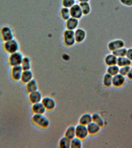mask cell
<instances>
[{
	"instance_id": "cell-1",
	"label": "cell",
	"mask_w": 132,
	"mask_h": 148,
	"mask_svg": "<svg viewBox=\"0 0 132 148\" xmlns=\"http://www.w3.org/2000/svg\"><path fill=\"white\" fill-rule=\"evenodd\" d=\"M32 121L38 127L42 128H47L50 125L49 120L44 114H34Z\"/></svg>"
},
{
	"instance_id": "cell-2",
	"label": "cell",
	"mask_w": 132,
	"mask_h": 148,
	"mask_svg": "<svg viewBox=\"0 0 132 148\" xmlns=\"http://www.w3.org/2000/svg\"><path fill=\"white\" fill-rule=\"evenodd\" d=\"M64 42L66 46H73L75 42V32L73 30L67 29L63 34Z\"/></svg>"
},
{
	"instance_id": "cell-3",
	"label": "cell",
	"mask_w": 132,
	"mask_h": 148,
	"mask_svg": "<svg viewBox=\"0 0 132 148\" xmlns=\"http://www.w3.org/2000/svg\"><path fill=\"white\" fill-rule=\"evenodd\" d=\"M76 136L83 140L85 139L89 135L87 126L78 123L75 126Z\"/></svg>"
},
{
	"instance_id": "cell-4",
	"label": "cell",
	"mask_w": 132,
	"mask_h": 148,
	"mask_svg": "<svg viewBox=\"0 0 132 148\" xmlns=\"http://www.w3.org/2000/svg\"><path fill=\"white\" fill-rule=\"evenodd\" d=\"M44 106H45L46 110H52L55 108L56 102L55 100L52 97H45L42 98L41 100Z\"/></svg>"
},
{
	"instance_id": "cell-5",
	"label": "cell",
	"mask_w": 132,
	"mask_h": 148,
	"mask_svg": "<svg viewBox=\"0 0 132 148\" xmlns=\"http://www.w3.org/2000/svg\"><path fill=\"white\" fill-rule=\"evenodd\" d=\"M71 17L79 19L83 15L82 9L79 4H75L69 9Z\"/></svg>"
},
{
	"instance_id": "cell-6",
	"label": "cell",
	"mask_w": 132,
	"mask_h": 148,
	"mask_svg": "<svg viewBox=\"0 0 132 148\" xmlns=\"http://www.w3.org/2000/svg\"><path fill=\"white\" fill-rule=\"evenodd\" d=\"M125 44L121 39H116L110 42L108 45V47L111 51L118 49L124 47Z\"/></svg>"
},
{
	"instance_id": "cell-7",
	"label": "cell",
	"mask_w": 132,
	"mask_h": 148,
	"mask_svg": "<svg viewBox=\"0 0 132 148\" xmlns=\"http://www.w3.org/2000/svg\"><path fill=\"white\" fill-rule=\"evenodd\" d=\"M42 98L41 93L38 90L30 93L29 95V100L32 104L41 102Z\"/></svg>"
},
{
	"instance_id": "cell-8",
	"label": "cell",
	"mask_w": 132,
	"mask_h": 148,
	"mask_svg": "<svg viewBox=\"0 0 132 148\" xmlns=\"http://www.w3.org/2000/svg\"><path fill=\"white\" fill-rule=\"evenodd\" d=\"M32 110L34 114H44L46 111L41 102L32 104Z\"/></svg>"
},
{
	"instance_id": "cell-9",
	"label": "cell",
	"mask_w": 132,
	"mask_h": 148,
	"mask_svg": "<svg viewBox=\"0 0 132 148\" xmlns=\"http://www.w3.org/2000/svg\"><path fill=\"white\" fill-rule=\"evenodd\" d=\"M21 54L16 53L12 55L10 58V62L11 65L14 66L21 65L23 60Z\"/></svg>"
},
{
	"instance_id": "cell-10",
	"label": "cell",
	"mask_w": 132,
	"mask_h": 148,
	"mask_svg": "<svg viewBox=\"0 0 132 148\" xmlns=\"http://www.w3.org/2000/svg\"><path fill=\"white\" fill-rule=\"evenodd\" d=\"M125 81L124 76L118 73L112 77V84L114 86H121L124 84Z\"/></svg>"
},
{
	"instance_id": "cell-11",
	"label": "cell",
	"mask_w": 132,
	"mask_h": 148,
	"mask_svg": "<svg viewBox=\"0 0 132 148\" xmlns=\"http://www.w3.org/2000/svg\"><path fill=\"white\" fill-rule=\"evenodd\" d=\"M23 69L21 65L14 66L12 70V77L15 80L18 81L21 79Z\"/></svg>"
},
{
	"instance_id": "cell-12",
	"label": "cell",
	"mask_w": 132,
	"mask_h": 148,
	"mask_svg": "<svg viewBox=\"0 0 132 148\" xmlns=\"http://www.w3.org/2000/svg\"><path fill=\"white\" fill-rule=\"evenodd\" d=\"M87 126L89 135H94L97 134L100 130L101 127L96 123L92 121Z\"/></svg>"
},
{
	"instance_id": "cell-13",
	"label": "cell",
	"mask_w": 132,
	"mask_h": 148,
	"mask_svg": "<svg viewBox=\"0 0 132 148\" xmlns=\"http://www.w3.org/2000/svg\"><path fill=\"white\" fill-rule=\"evenodd\" d=\"M92 121V116L89 113H84L79 119V123L87 126Z\"/></svg>"
},
{
	"instance_id": "cell-14",
	"label": "cell",
	"mask_w": 132,
	"mask_h": 148,
	"mask_svg": "<svg viewBox=\"0 0 132 148\" xmlns=\"http://www.w3.org/2000/svg\"><path fill=\"white\" fill-rule=\"evenodd\" d=\"M33 75L30 70H23L21 80L23 83L26 84L33 79Z\"/></svg>"
},
{
	"instance_id": "cell-15",
	"label": "cell",
	"mask_w": 132,
	"mask_h": 148,
	"mask_svg": "<svg viewBox=\"0 0 132 148\" xmlns=\"http://www.w3.org/2000/svg\"><path fill=\"white\" fill-rule=\"evenodd\" d=\"M78 24V19L71 17L66 22V27L67 29L74 31L77 27Z\"/></svg>"
},
{
	"instance_id": "cell-16",
	"label": "cell",
	"mask_w": 132,
	"mask_h": 148,
	"mask_svg": "<svg viewBox=\"0 0 132 148\" xmlns=\"http://www.w3.org/2000/svg\"><path fill=\"white\" fill-rule=\"evenodd\" d=\"M85 32L82 29H78L75 32V41L78 43L83 42L85 39Z\"/></svg>"
},
{
	"instance_id": "cell-17",
	"label": "cell",
	"mask_w": 132,
	"mask_h": 148,
	"mask_svg": "<svg viewBox=\"0 0 132 148\" xmlns=\"http://www.w3.org/2000/svg\"><path fill=\"white\" fill-rule=\"evenodd\" d=\"M26 89L27 91L29 93L38 90V84L37 81L34 79L26 83Z\"/></svg>"
},
{
	"instance_id": "cell-18",
	"label": "cell",
	"mask_w": 132,
	"mask_h": 148,
	"mask_svg": "<svg viewBox=\"0 0 132 148\" xmlns=\"http://www.w3.org/2000/svg\"><path fill=\"white\" fill-rule=\"evenodd\" d=\"M118 57L113 54H109L105 57V62L108 66L117 64Z\"/></svg>"
},
{
	"instance_id": "cell-19",
	"label": "cell",
	"mask_w": 132,
	"mask_h": 148,
	"mask_svg": "<svg viewBox=\"0 0 132 148\" xmlns=\"http://www.w3.org/2000/svg\"><path fill=\"white\" fill-rule=\"evenodd\" d=\"M131 62L126 56L120 57L118 58L117 65L119 67L130 66L131 64Z\"/></svg>"
},
{
	"instance_id": "cell-20",
	"label": "cell",
	"mask_w": 132,
	"mask_h": 148,
	"mask_svg": "<svg viewBox=\"0 0 132 148\" xmlns=\"http://www.w3.org/2000/svg\"><path fill=\"white\" fill-rule=\"evenodd\" d=\"M65 136L70 140L75 137L76 132H75V126L74 125L69 126L65 131Z\"/></svg>"
},
{
	"instance_id": "cell-21",
	"label": "cell",
	"mask_w": 132,
	"mask_h": 148,
	"mask_svg": "<svg viewBox=\"0 0 132 148\" xmlns=\"http://www.w3.org/2000/svg\"><path fill=\"white\" fill-rule=\"evenodd\" d=\"M58 145L60 148H70L71 140L65 136H63L59 140Z\"/></svg>"
},
{
	"instance_id": "cell-22",
	"label": "cell",
	"mask_w": 132,
	"mask_h": 148,
	"mask_svg": "<svg viewBox=\"0 0 132 148\" xmlns=\"http://www.w3.org/2000/svg\"><path fill=\"white\" fill-rule=\"evenodd\" d=\"M6 48L7 50L10 53H14L17 50L18 45L14 40H9L6 45Z\"/></svg>"
},
{
	"instance_id": "cell-23",
	"label": "cell",
	"mask_w": 132,
	"mask_h": 148,
	"mask_svg": "<svg viewBox=\"0 0 132 148\" xmlns=\"http://www.w3.org/2000/svg\"><path fill=\"white\" fill-rule=\"evenodd\" d=\"M82 145V140L76 136L71 140L70 148H81Z\"/></svg>"
},
{
	"instance_id": "cell-24",
	"label": "cell",
	"mask_w": 132,
	"mask_h": 148,
	"mask_svg": "<svg viewBox=\"0 0 132 148\" xmlns=\"http://www.w3.org/2000/svg\"><path fill=\"white\" fill-rule=\"evenodd\" d=\"M91 116H92V121L93 122L96 123L101 127L104 126L105 123L102 118L99 114L97 113H94Z\"/></svg>"
},
{
	"instance_id": "cell-25",
	"label": "cell",
	"mask_w": 132,
	"mask_h": 148,
	"mask_svg": "<svg viewBox=\"0 0 132 148\" xmlns=\"http://www.w3.org/2000/svg\"><path fill=\"white\" fill-rule=\"evenodd\" d=\"M79 5L82 9L83 15H87L90 13L91 8L88 2H80Z\"/></svg>"
},
{
	"instance_id": "cell-26",
	"label": "cell",
	"mask_w": 132,
	"mask_h": 148,
	"mask_svg": "<svg viewBox=\"0 0 132 148\" xmlns=\"http://www.w3.org/2000/svg\"><path fill=\"white\" fill-rule=\"evenodd\" d=\"M119 67L117 64L109 66L107 69V73L112 76L119 73Z\"/></svg>"
},
{
	"instance_id": "cell-27",
	"label": "cell",
	"mask_w": 132,
	"mask_h": 148,
	"mask_svg": "<svg viewBox=\"0 0 132 148\" xmlns=\"http://www.w3.org/2000/svg\"><path fill=\"white\" fill-rule=\"evenodd\" d=\"M60 14L63 19L64 20L67 21L71 17L70 10L69 8L63 7L60 10Z\"/></svg>"
},
{
	"instance_id": "cell-28",
	"label": "cell",
	"mask_w": 132,
	"mask_h": 148,
	"mask_svg": "<svg viewBox=\"0 0 132 148\" xmlns=\"http://www.w3.org/2000/svg\"><path fill=\"white\" fill-rule=\"evenodd\" d=\"M127 51V49L123 47L113 51H112V54L116 56L118 58L120 57L125 56H126Z\"/></svg>"
},
{
	"instance_id": "cell-29",
	"label": "cell",
	"mask_w": 132,
	"mask_h": 148,
	"mask_svg": "<svg viewBox=\"0 0 132 148\" xmlns=\"http://www.w3.org/2000/svg\"><path fill=\"white\" fill-rule=\"evenodd\" d=\"M21 66L23 70H30L31 68V60L28 57L23 58Z\"/></svg>"
},
{
	"instance_id": "cell-30",
	"label": "cell",
	"mask_w": 132,
	"mask_h": 148,
	"mask_svg": "<svg viewBox=\"0 0 132 148\" xmlns=\"http://www.w3.org/2000/svg\"><path fill=\"white\" fill-rule=\"evenodd\" d=\"M112 75L108 73L105 74L103 78V83L106 87H109L112 84Z\"/></svg>"
},
{
	"instance_id": "cell-31",
	"label": "cell",
	"mask_w": 132,
	"mask_h": 148,
	"mask_svg": "<svg viewBox=\"0 0 132 148\" xmlns=\"http://www.w3.org/2000/svg\"><path fill=\"white\" fill-rule=\"evenodd\" d=\"M2 35L6 40L9 41L12 38L11 31L8 27H5L3 29L2 31Z\"/></svg>"
},
{
	"instance_id": "cell-32",
	"label": "cell",
	"mask_w": 132,
	"mask_h": 148,
	"mask_svg": "<svg viewBox=\"0 0 132 148\" xmlns=\"http://www.w3.org/2000/svg\"><path fill=\"white\" fill-rule=\"evenodd\" d=\"M75 0H63L62 5L64 8L70 9L75 4Z\"/></svg>"
},
{
	"instance_id": "cell-33",
	"label": "cell",
	"mask_w": 132,
	"mask_h": 148,
	"mask_svg": "<svg viewBox=\"0 0 132 148\" xmlns=\"http://www.w3.org/2000/svg\"><path fill=\"white\" fill-rule=\"evenodd\" d=\"M130 68L131 67H130V66L120 67V68H119V73L124 76H127Z\"/></svg>"
},
{
	"instance_id": "cell-34",
	"label": "cell",
	"mask_w": 132,
	"mask_h": 148,
	"mask_svg": "<svg viewBox=\"0 0 132 148\" xmlns=\"http://www.w3.org/2000/svg\"><path fill=\"white\" fill-rule=\"evenodd\" d=\"M120 2L124 5L127 6L132 5V0H120Z\"/></svg>"
},
{
	"instance_id": "cell-35",
	"label": "cell",
	"mask_w": 132,
	"mask_h": 148,
	"mask_svg": "<svg viewBox=\"0 0 132 148\" xmlns=\"http://www.w3.org/2000/svg\"><path fill=\"white\" fill-rule=\"evenodd\" d=\"M126 56L131 61H132V48L127 49Z\"/></svg>"
},
{
	"instance_id": "cell-36",
	"label": "cell",
	"mask_w": 132,
	"mask_h": 148,
	"mask_svg": "<svg viewBox=\"0 0 132 148\" xmlns=\"http://www.w3.org/2000/svg\"><path fill=\"white\" fill-rule=\"evenodd\" d=\"M127 76L129 79H132V67L130 69L129 71L127 74Z\"/></svg>"
},
{
	"instance_id": "cell-37",
	"label": "cell",
	"mask_w": 132,
	"mask_h": 148,
	"mask_svg": "<svg viewBox=\"0 0 132 148\" xmlns=\"http://www.w3.org/2000/svg\"><path fill=\"white\" fill-rule=\"evenodd\" d=\"M80 2H88L89 0H78Z\"/></svg>"
}]
</instances>
